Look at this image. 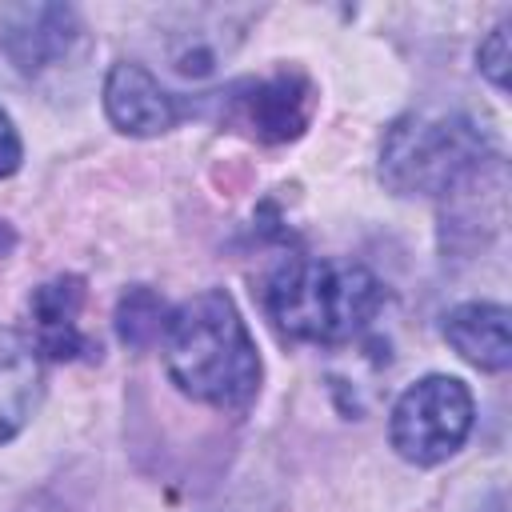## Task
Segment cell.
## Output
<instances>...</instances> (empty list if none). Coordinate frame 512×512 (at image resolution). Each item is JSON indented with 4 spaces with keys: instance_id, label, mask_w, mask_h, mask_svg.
Here are the masks:
<instances>
[{
    "instance_id": "cell-6",
    "label": "cell",
    "mask_w": 512,
    "mask_h": 512,
    "mask_svg": "<svg viewBox=\"0 0 512 512\" xmlns=\"http://www.w3.org/2000/svg\"><path fill=\"white\" fill-rule=\"evenodd\" d=\"M248 20L240 8H180L160 24V52L180 80H208L240 48Z\"/></svg>"
},
{
    "instance_id": "cell-2",
    "label": "cell",
    "mask_w": 512,
    "mask_h": 512,
    "mask_svg": "<svg viewBox=\"0 0 512 512\" xmlns=\"http://www.w3.org/2000/svg\"><path fill=\"white\" fill-rule=\"evenodd\" d=\"M384 308V284L352 260L292 256L264 280V312L300 344H344Z\"/></svg>"
},
{
    "instance_id": "cell-11",
    "label": "cell",
    "mask_w": 512,
    "mask_h": 512,
    "mask_svg": "<svg viewBox=\"0 0 512 512\" xmlns=\"http://www.w3.org/2000/svg\"><path fill=\"white\" fill-rule=\"evenodd\" d=\"M512 316L504 304L472 300L456 304L444 316V340L456 348L460 360H468L480 372H504L512 364Z\"/></svg>"
},
{
    "instance_id": "cell-14",
    "label": "cell",
    "mask_w": 512,
    "mask_h": 512,
    "mask_svg": "<svg viewBox=\"0 0 512 512\" xmlns=\"http://www.w3.org/2000/svg\"><path fill=\"white\" fill-rule=\"evenodd\" d=\"M476 64H480V72L504 92L508 88V20H500L488 36H484V44H480V52H476Z\"/></svg>"
},
{
    "instance_id": "cell-4",
    "label": "cell",
    "mask_w": 512,
    "mask_h": 512,
    "mask_svg": "<svg viewBox=\"0 0 512 512\" xmlns=\"http://www.w3.org/2000/svg\"><path fill=\"white\" fill-rule=\"evenodd\" d=\"M472 420H476V400L468 384L456 376L432 372L396 396L388 440L400 460L416 468H432L460 452V444L472 432Z\"/></svg>"
},
{
    "instance_id": "cell-8",
    "label": "cell",
    "mask_w": 512,
    "mask_h": 512,
    "mask_svg": "<svg viewBox=\"0 0 512 512\" xmlns=\"http://www.w3.org/2000/svg\"><path fill=\"white\" fill-rule=\"evenodd\" d=\"M504 192L508 168L496 152L448 196H440V248L452 256H472L476 248H488L492 236L504 228Z\"/></svg>"
},
{
    "instance_id": "cell-12",
    "label": "cell",
    "mask_w": 512,
    "mask_h": 512,
    "mask_svg": "<svg viewBox=\"0 0 512 512\" xmlns=\"http://www.w3.org/2000/svg\"><path fill=\"white\" fill-rule=\"evenodd\" d=\"M44 392V368L32 340L0 328V444L16 440Z\"/></svg>"
},
{
    "instance_id": "cell-1",
    "label": "cell",
    "mask_w": 512,
    "mask_h": 512,
    "mask_svg": "<svg viewBox=\"0 0 512 512\" xmlns=\"http://www.w3.org/2000/svg\"><path fill=\"white\" fill-rule=\"evenodd\" d=\"M164 368L172 384L220 412H244L260 392L256 340L224 288H204L168 312L160 336Z\"/></svg>"
},
{
    "instance_id": "cell-10",
    "label": "cell",
    "mask_w": 512,
    "mask_h": 512,
    "mask_svg": "<svg viewBox=\"0 0 512 512\" xmlns=\"http://www.w3.org/2000/svg\"><path fill=\"white\" fill-rule=\"evenodd\" d=\"M104 112L116 132L124 136H160L176 128L180 100L160 88V80L132 60H116L104 76Z\"/></svg>"
},
{
    "instance_id": "cell-15",
    "label": "cell",
    "mask_w": 512,
    "mask_h": 512,
    "mask_svg": "<svg viewBox=\"0 0 512 512\" xmlns=\"http://www.w3.org/2000/svg\"><path fill=\"white\" fill-rule=\"evenodd\" d=\"M20 160H24V144H20V132H16L12 116L0 108V180H4V176H12V172L20 168Z\"/></svg>"
},
{
    "instance_id": "cell-7",
    "label": "cell",
    "mask_w": 512,
    "mask_h": 512,
    "mask_svg": "<svg viewBox=\"0 0 512 512\" xmlns=\"http://www.w3.org/2000/svg\"><path fill=\"white\" fill-rule=\"evenodd\" d=\"M232 116L264 144H288L304 136L316 112V84L300 68H276L260 80L232 88Z\"/></svg>"
},
{
    "instance_id": "cell-5",
    "label": "cell",
    "mask_w": 512,
    "mask_h": 512,
    "mask_svg": "<svg viewBox=\"0 0 512 512\" xmlns=\"http://www.w3.org/2000/svg\"><path fill=\"white\" fill-rule=\"evenodd\" d=\"M0 48L24 80H40L84 48V20L72 4H0Z\"/></svg>"
},
{
    "instance_id": "cell-13",
    "label": "cell",
    "mask_w": 512,
    "mask_h": 512,
    "mask_svg": "<svg viewBox=\"0 0 512 512\" xmlns=\"http://www.w3.org/2000/svg\"><path fill=\"white\" fill-rule=\"evenodd\" d=\"M164 324H168V304L152 288L136 284V288H128L120 296V304H116V336H120L124 348L144 352V348L160 344Z\"/></svg>"
},
{
    "instance_id": "cell-9",
    "label": "cell",
    "mask_w": 512,
    "mask_h": 512,
    "mask_svg": "<svg viewBox=\"0 0 512 512\" xmlns=\"http://www.w3.org/2000/svg\"><path fill=\"white\" fill-rule=\"evenodd\" d=\"M84 276H56L40 284L28 296V320H32V348L48 360H96L100 344L84 332Z\"/></svg>"
},
{
    "instance_id": "cell-3",
    "label": "cell",
    "mask_w": 512,
    "mask_h": 512,
    "mask_svg": "<svg viewBox=\"0 0 512 512\" xmlns=\"http://www.w3.org/2000/svg\"><path fill=\"white\" fill-rule=\"evenodd\" d=\"M488 156V132L460 112H408L380 144V180L396 196H448Z\"/></svg>"
}]
</instances>
